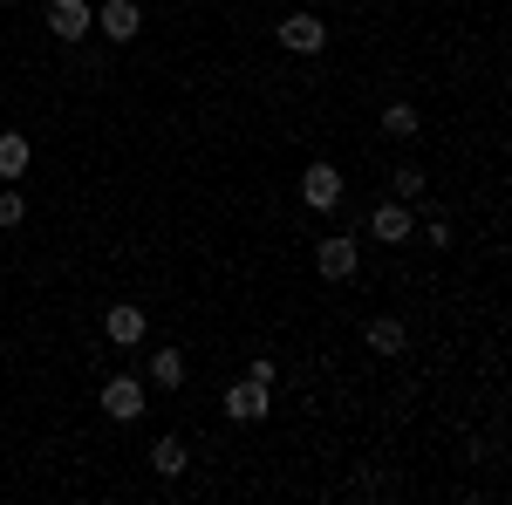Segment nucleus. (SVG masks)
<instances>
[{
  "mask_svg": "<svg viewBox=\"0 0 512 505\" xmlns=\"http://www.w3.org/2000/svg\"><path fill=\"white\" fill-rule=\"evenodd\" d=\"M226 417H233V424H260V417H267V383H253V376L233 383L226 389Z\"/></svg>",
  "mask_w": 512,
  "mask_h": 505,
  "instance_id": "f257e3e1",
  "label": "nucleus"
},
{
  "mask_svg": "<svg viewBox=\"0 0 512 505\" xmlns=\"http://www.w3.org/2000/svg\"><path fill=\"white\" fill-rule=\"evenodd\" d=\"M103 410H110L117 424H130V417H144V383H137V376H117V383L103 389Z\"/></svg>",
  "mask_w": 512,
  "mask_h": 505,
  "instance_id": "f03ea898",
  "label": "nucleus"
},
{
  "mask_svg": "<svg viewBox=\"0 0 512 505\" xmlns=\"http://www.w3.org/2000/svg\"><path fill=\"white\" fill-rule=\"evenodd\" d=\"M301 198H308L315 212H328V205L342 198V171H335V164H308V178H301Z\"/></svg>",
  "mask_w": 512,
  "mask_h": 505,
  "instance_id": "7ed1b4c3",
  "label": "nucleus"
},
{
  "mask_svg": "<svg viewBox=\"0 0 512 505\" xmlns=\"http://www.w3.org/2000/svg\"><path fill=\"white\" fill-rule=\"evenodd\" d=\"M280 41H287L294 55H315L321 41H328V28H321L315 14H287V21H280Z\"/></svg>",
  "mask_w": 512,
  "mask_h": 505,
  "instance_id": "20e7f679",
  "label": "nucleus"
},
{
  "mask_svg": "<svg viewBox=\"0 0 512 505\" xmlns=\"http://www.w3.org/2000/svg\"><path fill=\"white\" fill-rule=\"evenodd\" d=\"M48 28L62 41H82L89 35V7H82V0H48Z\"/></svg>",
  "mask_w": 512,
  "mask_h": 505,
  "instance_id": "39448f33",
  "label": "nucleus"
},
{
  "mask_svg": "<svg viewBox=\"0 0 512 505\" xmlns=\"http://www.w3.org/2000/svg\"><path fill=\"white\" fill-rule=\"evenodd\" d=\"M96 21H103V35H110V41H130L137 28H144L137 0H103V14H96Z\"/></svg>",
  "mask_w": 512,
  "mask_h": 505,
  "instance_id": "423d86ee",
  "label": "nucleus"
},
{
  "mask_svg": "<svg viewBox=\"0 0 512 505\" xmlns=\"http://www.w3.org/2000/svg\"><path fill=\"white\" fill-rule=\"evenodd\" d=\"M315 267L328 273V280H349V273H355V239H321Z\"/></svg>",
  "mask_w": 512,
  "mask_h": 505,
  "instance_id": "0eeeda50",
  "label": "nucleus"
},
{
  "mask_svg": "<svg viewBox=\"0 0 512 505\" xmlns=\"http://www.w3.org/2000/svg\"><path fill=\"white\" fill-rule=\"evenodd\" d=\"M362 342H369L376 355H403V342H410V335H403V321H390V314H383V321H369V328H362Z\"/></svg>",
  "mask_w": 512,
  "mask_h": 505,
  "instance_id": "6e6552de",
  "label": "nucleus"
},
{
  "mask_svg": "<svg viewBox=\"0 0 512 505\" xmlns=\"http://www.w3.org/2000/svg\"><path fill=\"white\" fill-rule=\"evenodd\" d=\"M103 328H110V342H123V349H130V342H144V308H110V321H103Z\"/></svg>",
  "mask_w": 512,
  "mask_h": 505,
  "instance_id": "1a4fd4ad",
  "label": "nucleus"
},
{
  "mask_svg": "<svg viewBox=\"0 0 512 505\" xmlns=\"http://www.w3.org/2000/svg\"><path fill=\"white\" fill-rule=\"evenodd\" d=\"M369 233L376 239H410V212H403V205H376V219H369Z\"/></svg>",
  "mask_w": 512,
  "mask_h": 505,
  "instance_id": "9d476101",
  "label": "nucleus"
},
{
  "mask_svg": "<svg viewBox=\"0 0 512 505\" xmlns=\"http://www.w3.org/2000/svg\"><path fill=\"white\" fill-rule=\"evenodd\" d=\"M21 171H28V137L7 130V137H0V178H21Z\"/></svg>",
  "mask_w": 512,
  "mask_h": 505,
  "instance_id": "9b49d317",
  "label": "nucleus"
},
{
  "mask_svg": "<svg viewBox=\"0 0 512 505\" xmlns=\"http://www.w3.org/2000/svg\"><path fill=\"white\" fill-rule=\"evenodd\" d=\"M151 383H158V389H178V383H185V355H178V349H158V355H151Z\"/></svg>",
  "mask_w": 512,
  "mask_h": 505,
  "instance_id": "f8f14e48",
  "label": "nucleus"
},
{
  "mask_svg": "<svg viewBox=\"0 0 512 505\" xmlns=\"http://www.w3.org/2000/svg\"><path fill=\"white\" fill-rule=\"evenodd\" d=\"M151 465H158L164 478H178V471H185V444H178V437H158V451H151Z\"/></svg>",
  "mask_w": 512,
  "mask_h": 505,
  "instance_id": "ddd939ff",
  "label": "nucleus"
},
{
  "mask_svg": "<svg viewBox=\"0 0 512 505\" xmlns=\"http://www.w3.org/2000/svg\"><path fill=\"white\" fill-rule=\"evenodd\" d=\"M383 137H417V110L410 103H390L383 110Z\"/></svg>",
  "mask_w": 512,
  "mask_h": 505,
  "instance_id": "4468645a",
  "label": "nucleus"
},
{
  "mask_svg": "<svg viewBox=\"0 0 512 505\" xmlns=\"http://www.w3.org/2000/svg\"><path fill=\"white\" fill-rule=\"evenodd\" d=\"M396 192L417 198V192H424V171H417V164H403V171H396Z\"/></svg>",
  "mask_w": 512,
  "mask_h": 505,
  "instance_id": "2eb2a0df",
  "label": "nucleus"
},
{
  "mask_svg": "<svg viewBox=\"0 0 512 505\" xmlns=\"http://www.w3.org/2000/svg\"><path fill=\"white\" fill-rule=\"evenodd\" d=\"M21 212H28L21 192H0V226H21Z\"/></svg>",
  "mask_w": 512,
  "mask_h": 505,
  "instance_id": "dca6fc26",
  "label": "nucleus"
}]
</instances>
